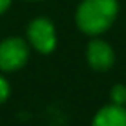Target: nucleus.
I'll list each match as a JSON object with an SVG mask.
<instances>
[{
    "instance_id": "f257e3e1",
    "label": "nucleus",
    "mask_w": 126,
    "mask_h": 126,
    "mask_svg": "<svg viewBox=\"0 0 126 126\" xmlns=\"http://www.w3.org/2000/svg\"><path fill=\"white\" fill-rule=\"evenodd\" d=\"M117 16V0H83L76 12V23L86 35L104 33Z\"/></svg>"
},
{
    "instance_id": "f03ea898",
    "label": "nucleus",
    "mask_w": 126,
    "mask_h": 126,
    "mask_svg": "<svg viewBox=\"0 0 126 126\" xmlns=\"http://www.w3.org/2000/svg\"><path fill=\"white\" fill-rule=\"evenodd\" d=\"M30 57V47L23 38H7L0 43V69L12 73L21 69Z\"/></svg>"
},
{
    "instance_id": "7ed1b4c3",
    "label": "nucleus",
    "mask_w": 126,
    "mask_h": 126,
    "mask_svg": "<svg viewBox=\"0 0 126 126\" xmlns=\"http://www.w3.org/2000/svg\"><path fill=\"white\" fill-rule=\"evenodd\" d=\"M28 40L35 50H38L42 54H50L57 43L54 24L45 17L35 19L28 28Z\"/></svg>"
},
{
    "instance_id": "20e7f679",
    "label": "nucleus",
    "mask_w": 126,
    "mask_h": 126,
    "mask_svg": "<svg viewBox=\"0 0 126 126\" xmlns=\"http://www.w3.org/2000/svg\"><path fill=\"white\" fill-rule=\"evenodd\" d=\"M86 59H88V64L93 69L105 71L114 64V52H112L109 43H105L102 40H93L88 45Z\"/></svg>"
},
{
    "instance_id": "39448f33",
    "label": "nucleus",
    "mask_w": 126,
    "mask_h": 126,
    "mask_svg": "<svg viewBox=\"0 0 126 126\" xmlns=\"http://www.w3.org/2000/svg\"><path fill=\"white\" fill-rule=\"evenodd\" d=\"M93 126H126L124 105L110 104L102 107L93 117Z\"/></svg>"
},
{
    "instance_id": "423d86ee",
    "label": "nucleus",
    "mask_w": 126,
    "mask_h": 126,
    "mask_svg": "<svg viewBox=\"0 0 126 126\" xmlns=\"http://www.w3.org/2000/svg\"><path fill=\"white\" fill-rule=\"evenodd\" d=\"M110 100L116 105H124L126 104V86L124 85H116L110 90Z\"/></svg>"
},
{
    "instance_id": "0eeeda50",
    "label": "nucleus",
    "mask_w": 126,
    "mask_h": 126,
    "mask_svg": "<svg viewBox=\"0 0 126 126\" xmlns=\"http://www.w3.org/2000/svg\"><path fill=\"white\" fill-rule=\"evenodd\" d=\"M9 95H11V85L2 74H0V104H4L9 98Z\"/></svg>"
},
{
    "instance_id": "6e6552de",
    "label": "nucleus",
    "mask_w": 126,
    "mask_h": 126,
    "mask_svg": "<svg viewBox=\"0 0 126 126\" xmlns=\"http://www.w3.org/2000/svg\"><path fill=\"white\" fill-rule=\"evenodd\" d=\"M11 2H12V0H0V14H2V12H5V11L9 9Z\"/></svg>"
}]
</instances>
